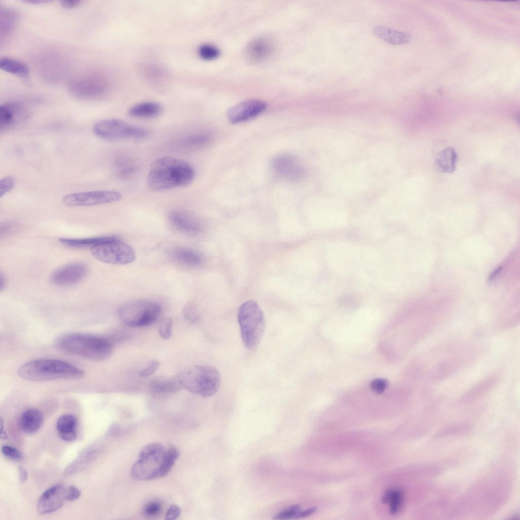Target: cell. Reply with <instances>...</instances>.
Listing matches in <instances>:
<instances>
[{"instance_id":"obj_38","label":"cell","mask_w":520,"mask_h":520,"mask_svg":"<svg viewBox=\"0 0 520 520\" xmlns=\"http://www.w3.org/2000/svg\"><path fill=\"white\" fill-rule=\"evenodd\" d=\"M144 69L145 70L144 73L146 74L147 78L151 79L153 82H158L160 79L161 81L164 73L161 70H160V69L157 68L155 66H146Z\"/></svg>"},{"instance_id":"obj_18","label":"cell","mask_w":520,"mask_h":520,"mask_svg":"<svg viewBox=\"0 0 520 520\" xmlns=\"http://www.w3.org/2000/svg\"><path fill=\"white\" fill-rule=\"evenodd\" d=\"M168 255L174 261L191 267L201 265L204 260L201 252L190 248L174 247L169 250Z\"/></svg>"},{"instance_id":"obj_37","label":"cell","mask_w":520,"mask_h":520,"mask_svg":"<svg viewBox=\"0 0 520 520\" xmlns=\"http://www.w3.org/2000/svg\"><path fill=\"white\" fill-rule=\"evenodd\" d=\"M172 319L170 318H166L160 324L158 331L159 335L164 339H169L172 335Z\"/></svg>"},{"instance_id":"obj_28","label":"cell","mask_w":520,"mask_h":520,"mask_svg":"<svg viewBox=\"0 0 520 520\" xmlns=\"http://www.w3.org/2000/svg\"><path fill=\"white\" fill-rule=\"evenodd\" d=\"M179 455V449L174 445L170 446L166 449L162 462L155 473L153 479L161 478L167 475L172 469Z\"/></svg>"},{"instance_id":"obj_14","label":"cell","mask_w":520,"mask_h":520,"mask_svg":"<svg viewBox=\"0 0 520 520\" xmlns=\"http://www.w3.org/2000/svg\"><path fill=\"white\" fill-rule=\"evenodd\" d=\"M67 501V486L56 484L41 495L38 502V511L42 514L54 512L60 508Z\"/></svg>"},{"instance_id":"obj_36","label":"cell","mask_w":520,"mask_h":520,"mask_svg":"<svg viewBox=\"0 0 520 520\" xmlns=\"http://www.w3.org/2000/svg\"><path fill=\"white\" fill-rule=\"evenodd\" d=\"M161 510V504L159 502L155 501L148 502L145 505L143 508L144 515L150 517L157 515Z\"/></svg>"},{"instance_id":"obj_10","label":"cell","mask_w":520,"mask_h":520,"mask_svg":"<svg viewBox=\"0 0 520 520\" xmlns=\"http://www.w3.org/2000/svg\"><path fill=\"white\" fill-rule=\"evenodd\" d=\"M121 198L118 191L100 190L69 193L64 196L62 201L68 206H90L117 202Z\"/></svg>"},{"instance_id":"obj_1","label":"cell","mask_w":520,"mask_h":520,"mask_svg":"<svg viewBox=\"0 0 520 520\" xmlns=\"http://www.w3.org/2000/svg\"><path fill=\"white\" fill-rule=\"evenodd\" d=\"M194 175L193 167L188 162L175 157H163L151 164L148 183L155 190L184 187L192 182Z\"/></svg>"},{"instance_id":"obj_26","label":"cell","mask_w":520,"mask_h":520,"mask_svg":"<svg viewBox=\"0 0 520 520\" xmlns=\"http://www.w3.org/2000/svg\"><path fill=\"white\" fill-rule=\"evenodd\" d=\"M17 12L10 8H1L0 32L1 39L6 37L13 31L17 23Z\"/></svg>"},{"instance_id":"obj_12","label":"cell","mask_w":520,"mask_h":520,"mask_svg":"<svg viewBox=\"0 0 520 520\" xmlns=\"http://www.w3.org/2000/svg\"><path fill=\"white\" fill-rule=\"evenodd\" d=\"M267 107V103L263 101L258 99L247 100L230 108L227 111L226 117L231 123H241L258 116L266 110Z\"/></svg>"},{"instance_id":"obj_39","label":"cell","mask_w":520,"mask_h":520,"mask_svg":"<svg viewBox=\"0 0 520 520\" xmlns=\"http://www.w3.org/2000/svg\"><path fill=\"white\" fill-rule=\"evenodd\" d=\"M183 314L186 319L191 323H195L199 319V313L195 306L192 304H188L185 306L183 310Z\"/></svg>"},{"instance_id":"obj_32","label":"cell","mask_w":520,"mask_h":520,"mask_svg":"<svg viewBox=\"0 0 520 520\" xmlns=\"http://www.w3.org/2000/svg\"><path fill=\"white\" fill-rule=\"evenodd\" d=\"M198 52L201 58L206 60H213L220 55V51L218 48L209 44L200 45L198 48Z\"/></svg>"},{"instance_id":"obj_25","label":"cell","mask_w":520,"mask_h":520,"mask_svg":"<svg viewBox=\"0 0 520 520\" xmlns=\"http://www.w3.org/2000/svg\"><path fill=\"white\" fill-rule=\"evenodd\" d=\"M458 155L454 149L449 147L442 150L435 161L436 169L442 173H451L456 169Z\"/></svg>"},{"instance_id":"obj_3","label":"cell","mask_w":520,"mask_h":520,"mask_svg":"<svg viewBox=\"0 0 520 520\" xmlns=\"http://www.w3.org/2000/svg\"><path fill=\"white\" fill-rule=\"evenodd\" d=\"M56 344L68 353L96 361L107 359L113 351L112 344L108 339L84 334L63 335L57 339Z\"/></svg>"},{"instance_id":"obj_34","label":"cell","mask_w":520,"mask_h":520,"mask_svg":"<svg viewBox=\"0 0 520 520\" xmlns=\"http://www.w3.org/2000/svg\"><path fill=\"white\" fill-rule=\"evenodd\" d=\"M1 451L7 458L15 462L20 461L22 459V454L21 452L11 446L7 445L3 446L1 448Z\"/></svg>"},{"instance_id":"obj_24","label":"cell","mask_w":520,"mask_h":520,"mask_svg":"<svg viewBox=\"0 0 520 520\" xmlns=\"http://www.w3.org/2000/svg\"><path fill=\"white\" fill-rule=\"evenodd\" d=\"M0 68L5 72L18 77L25 81H28L29 68L26 64L19 60L10 57H1Z\"/></svg>"},{"instance_id":"obj_50","label":"cell","mask_w":520,"mask_h":520,"mask_svg":"<svg viewBox=\"0 0 520 520\" xmlns=\"http://www.w3.org/2000/svg\"><path fill=\"white\" fill-rule=\"evenodd\" d=\"M25 3H31V4H43L49 2L48 1L44 0H26L23 1Z\"/></svg>"},{"instance_id":"obj_21","label":"cell","mask_w":520,"mask_h":520,"mask_svg":"<svg viewBox=\"0 0 520 520\" xmlns=\"http://www.w3.org/2000/svg\"><path fill=\"white\" fill-rule=\"evenodd\" d=\"M373 32L379 38L394 45L406 44L411 40L409 34L382 25L374 27Z\"/></svg>"},{"instance_id":"obj_16","label":"cell","mask_w":520,"mask_h":520,"mask_svg":"<svg viewBox=\"0 0 520 520\" xmlns=\"http://www.w3.org/2000/svg\"><path fill=\"white\" fill-rule=\"evenodd\" d=\"M28 112L19 102H8L0 106V131H6L27 119Z\"/></svg>"},{"instance_id":"obj_31","label":"cell","mask_w":520,"mask_h":520,"mask_svg":"<svg viewBox=\"0 0 520 520\" xmlns=\"http://www.w3.org/2000/svg\"><path fill=\"white\" fill-rule=\"evenodd\" d=\"M210 139L209 136L207 134H193L185 137L182 141V144L187 147L198 148L208 144Z\"/></svg>"},{"instance_id":"obj_48","label":"cell","mask_w":520,"mask_h":520,"mask_svg":"<svg viewBox=\"0 0 520 520\" xmlns=\"http://www.w3.org/2000/svg\"><path fill=\"white\" fill-rule=\"evenodd\" d=\"M501 269V267H499L494 271H493L489 277V281L492 282V281H493L495 277L498 275L499 273L500 272Z\"/></svg>"},{"instance_id":"obj_41","label":"cell","mask_w":520,"mask_h":520,"mask_svg":"<svg viewBox=\"0 0 520 520\" xmlns=\"http://www.w3.org/2000/svg\"><path fill=\"white\" fill-rule=\"evenodd\" d=\"M159 365L160 363L158 361H153L139 372V375L143 377H148L157 371Z\"/></svg>"},{"instance_id":"obj_30","label":"cell","mask_w":520,"mask_h":520,"mask_svg":"<svg viewBox=\"0 0 520 520\" xmlns=\"http://www.w3.org/2000/svg\"><path fill=\"white\" fill-rule=\"evenodd\" d=\"M404 500V493L400 489H390L385 492L382 497L383 503L389 504V512L392 514L398 512L401 508Z\"/></svg>"},{"instance_id":"obj_4","label":"cell","mask_w":520,"mask_h":520,"mask_svg":"<svg viewBox=\"0 0 520 520\" xmlns=\"http://www.w3.org/2000/svg\"><path fill=\"white\" fill-rule=\"evenodd\" d=\"M177 378L183 388L204 398L214 395L220 383L218 371L211 366H193L180 373Z\"/></svg>"},{"instance_id":"obj_42","label":"cell","mask_w":520,"mask_h":520,"mask_svg":"<svg viewBox=\"0 0 520 520\" xmlns=\"http://www.w3.org/2000/svg\"><path fill=\"white\" fill-rule=\"evenodd\" d=\"M81 492L74 485L67 486V499L68 501H74L80 496Z\"/></svg>"},{"instance_id":"obj_7","label":"cell","mask_w":520,"mask_h":520,"mask_svg":"<svg viewBox=\"0 0 520 520\" xmlns=\"http://www.w3.org/2000/svg\"><path fill=\"white\" fill-rule=\"evenodd\" d=\"M166 449L159 443H151L140 451L130 475L136 480H152L164 460Z\"/></svg>"},{"instance_id":"obj_40","label":"cell","mask_w":520,"mask_h":520,"mask_svg":"<svg viewBox=\"0 0 520 520\" xmlns=\"http://www.w3.org/2000/svg\"><path fill=\"white\" fill-rule=\"evenodd\" d=\"M387 386V380L381 378L374 379L370 383L372 391L378 394L382 393L386 389Z\"/></svg>"},{"instance_id":"obj_35","label":"cell","mask_w":520,"mask_h":520,"mask_svg":"<svg viewBox=\"0 0 520 520\" xmlns=\"http://www.w3.org/2000/svg\"><path fill=\"white\" fill-rule=\"evenodd\" d=\"M15 179L13 176H8L0 180V197L2 198L14 187Z\"/></svg>"},{"instance_id":"obj_49","label":"cell","mask_w":520,"mask_h":520,"mask_svg":"<svg viewBox=\"0 0 520 520\" xmlns=\"http://www.w3.org/2000/svg\"><path fill=\"white\" fill-rule=\"evenodd\" d=\"M6 281V278L5 275L1 273L0 275V288L1 291H2L5 287Z\"/></svg>"},{"instance_id":"obj_45","label":"cell","mask_w":520,"mask_h":520,"mask_svg":"<svg viewBox=\"0 0 520 520\" xmlns=\"http://www.w3.org/2000/svg\"><path fill=\"white\" fill-rule=\"evenodd\" d=\"M317 510L316 506H313L305 510H300L295 517L294 519H299L307 517L314 513Z\"/></svg>"},{"instance_id":"obj_2","label":"cell","mask_w":520,"mask_h":520,"mask_svg":"<svg viewBox=\"0 0 520 520\" xmlns=\"http://www.w3.org/2000/svg\"><path fill=\"white\" fill-rule=\"evenodd\" d=\"M18 374L21 378L31 381L78 379L85 376L82 369L65 361L55 359L28 362L19 367Z\"/></svg>"},{"instance_id":"obj_5","label":"cell","mask_w":520,"mask_h":520,"mask_svg":"<svg viewBox=\"0 0 520 520\" xmlns=\"http://www.w3.org/2000/svg\"><path fill=\"white\" fill-rule=\"evenodd\" d=\"M238 320L245 347L250 350L255 348L261 341L265 328V318L261 308L253 301L244 302L239 309Z\"/></svg>"},{"instance_id":"obj_44","label":"cell","mask_w":520,"mask_h":520,"mask_svg":"<svg viewBox=\"0 0 520 520\" xmlns=\"http://www.w3.org/2000/svg\"><path fill=\"white\" fill-rule=\"evenodd\" d=\"M17 225L13 222H5L1 225L0 233L1 236H6L14 232Z\"/></svg>"},{"instance_id":"obj_23","label":"cell","mask_w":520,"mask_h":520,"mask_svg":"<svg viewBox=\"0 0 520 520\" xmlns=\"http://www.w3.org/2000/svg\"><path fill=\"white\" fill-rule=\"evenodd\" d=\"M162 111V106L154 102H145L137 104L128 110V114L133 117L152 118L158 116Z\"/></svg>"},{"instance_id":"obj_47","label":"cell","mask_w":520,"mask_h":520,"mask_svg":"<svg viewBox=\"0 0 520 520\" xmlns=\"http://www.w3.org/2000/svg\"><path fill=\"white\" fill-rule=\"evenodd\" d=\"M20 480L21 482L23 483L27 479V471L25 469L22 467H20L19 468Z\"/></svg>"},{"instance_id":"obj_19","label":"cell","mask_w":520,"mask_h":520,"mask_svg":"<svg viewBox=\"0 0 520 520\" xmlns=\"http://www.w3.org/2000/svg\"><path fill=\"white\" fill-rule=\"evenodd\" d=\"M272 167L275 172L285 177H296L301 174V169L296 159L287 154L275 157L272 161Z\"/></svg>"},{"instance_id":"obj_17","label":"cell","mask_w":520,"mask_h":520,"mask_svg":"<svg viewBox=\"0 0 520 520\" xmlns=\"http://www.w3.org/2000/svg\"><path fill=\"white\" fill-rule=\"evenodd\" d=\"M275 50L274 43L270 39L258 38L252 40L247 45L245 55L252 62L265 61L273 56Z\"/></svg>"},{"instance_id":"obj_33","label":"cell","mask_w":520,"mask_h":520,"mask_svg":"<svg viewBox=\"0 0 520 520\" xmlns=\"http://www.w3.org/2000/svg\"><path fill=\"white\" fill-rule=\"evenodd\" d=\"M301 510L299 505H291L276 514L274 519L279 520L294 519L298 512Z\"/></svg>"},{"instance_id":"obj_51","label":"cell","mask_w":520,"mask_h":520,"mask_svg":"<svg viewBox=\"0 0 520 520\" xmlns=\"http://www.w3.org/2000/svg\"><path fill=\"white\" fill-rule=\"evenodd\" d=\"M0 437L2 439H5L7 438V434H6L5 431H3V430H1Z\"/></svg>"},{"instance_id":"obj_8","label":"cell","mask_w":520,"mask_h":520,"mask_svg":"<svg viewBox=\"0 0 520 520\" xmlns=\"http://www.w3.org/2000/svg\"><path fill=\"white\" fill-rule=\"evenodd\" d=\"M93 132L99 138L109 141L125 139L142 140L148 136V131L145 129L117 119H107L97 122L93 126Z\"/></svg>"},{"instance_id":"obj_20","label":"cell","mask_w":520,"mask_h":520,"mask_svg":"<svg viewBox=\"0 0 520 520\" xmlns=\"http://www.w3.org/2000/svg\"><path fill=\"white\" fill-rule=\"evenodd\" d=\"M77 418L72 414H64L58 419L56 429L60 438L67 442H71L76 439L77 427Z\"/></svg>"},{"instance_id":"obj_22","label":"cell","mask_w":520,"mask_h":520,"mask_svg":"<svg viewBox=\"0 0 520 520\" xmlns=\"http://www.w3.org/2000/svg\"><path fill=\"white\" fill-rule=\"evenodd\" d=\"M43 417L41 412L35 408L24 411L21 414L20 424L22 431L27 434H32L41 427Z\"/></svg>"},{"instance_id":"obj_43","label":"cell","mask_w":520,"mask_h":520,"mask_svg":"<svg viewBox=\"0 0 520 520\" xmlns=\"http://www.w3.org/2000/svg\"><path fill=\"white\" fill-rule=\"evenodd\" d=\"M181 513L180 507L175 504L170 506L165 515V519L167 520H174L177 518Z\"/></svg>"},{"instance_id":"obj_13","label":"cell","mask_w":520,"mask_h":520,"mask_svg":"<svg viewBox=\"0 0 520 520\" xmlns=\"http://www.w3.org/2000/svg\"><path fill=\"white\" fill-rule=\"evenodd\" d=\"M88 273L87 266L81 262L64 265L54 271L50 275V281L57 285L69 286L83 280Z\"/></svg>"},{"instance_id":"obj_15","label":"cell","mask_w":520,"mask_h":520,"mask_svg":"<svg viewBox=\"0 0 520 520\" xmlns=\"http://www.w3.org/2000/svg\"><path fill=\"white\" fill-rule=\"evenodd\" d=\"M169 220L173 228L186 234L198 235L203 229L202 223L198 218L184 211H171L169 214Z\"/></svg>"},{"instance_id":"obj_29","label":"cell","mask_w":520,"mask_h":520,"mask_svg":"<svg viewBox=\"0 0 520 520\" xmlns=\"http://www.w3.org/2000/svg\"><path fill=\"white\" fill-rule=\"evenodd\" d=\"M149 386L153 392L157 394L177 393L183 388L178 378L156 379L150 382Z\"/></svg>"},{"instance_id":"obj_6","label":"cell","mask_w":520,"mask_h":520,"mask_svg":"<svg viewBox=\"0 0 520 520\" xmlns=\"http://www.w3.org/2000/svg\"><path fill=\"white\" fill-rule=\"evenodd\" d=\"M161 306L149 300L134 301L122 305L118 309V316L125 325L144 327L153 324L161 313Z\"/></svg>"},{"instance_id":"obj_46","label":"cell","mask_w":520,"mask_h":520,"mask_svg":"<svg viewBox=\"0 0 520 520\" xmlns=\"http://www.w3.org/2000/svg\"><path fill=\"white\" fill-rule=\"evenodd\" d=\"M81 2L80 0H62L60 1V5L64 8L72 9L78 6Z\"/></svg>"},{"instance_id":"obj_11","label":"cell","mask_w":520,"mask_h":520,"mask_svg":"<svg viewBox=\"0 0 520 520\" xmlns=\"http://www.w3.org/2000/svg\"><path fill=\"white\" fill-rule=\"evenodd\" d=\"M107 89L106 81L94 76L80 77L72 81L69 85L71 92L83 99L98 98L104 94Z\"/></svg>"},{"instance_id":"obj_27","label":"cell","mask_w":520,"mask_h":520,"mask_svg":"<svg viewBox=\"0 0 520 520\" xmlns=\"http://www.w3.org/2000/svg\"><path fill=\"white\" fill-rule=\"evenodd\" d=\"M114 237L103 236L80 239L61 238L58 240L62 244L68 247L75 248L90 247L92 248L111 240Z\"/></svg>"},{"instance_id":"obj_9","label":"cell","mask_w":520,"mask_h":520,"mask_svg":"<svg viewBox=\"0 0 520 520\" xmlns=\"http://www.w3.org/2000/svg\"><path fill=\"white\" fill-rule=\"evenodd\" d=\"M90 251L98 261L110 264L125 265L132 263L136 258L133 249L115 236L108 241L91 248Z\"/></svg>"}]
</instances>
